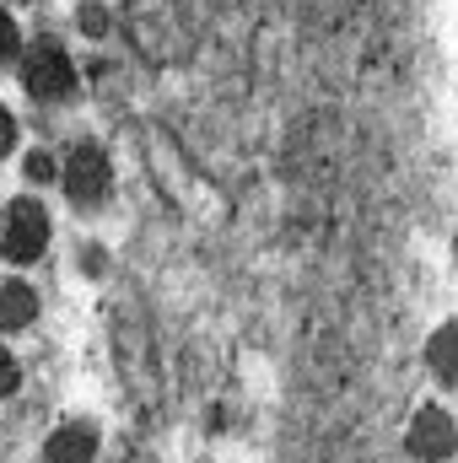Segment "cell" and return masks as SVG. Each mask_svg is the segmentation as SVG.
<instances>
[{
  "label": "cell",
  "instance_id": "2",
  "mask_svg": "<svg viewBox=\"0 0 458 463\" xmlns=\"http://www.w3.org/2000/svg\"><path fill=\"white\" fill-rule=\"evenodd\" d=\"M22 87H27V98H38V103H65V98L76 92V65H71V54H65L54 38L27 43V54H22Z\"/></svg>",
  "mask_w": 458,
  "mask_h": 463
},
{
  "label": "cell",
  "instance_id": "10",
  "mask_svg": "<svg viewBox=\"0 0 458 463\" xmlns=\"http://www.w3.org/2000/svg\"><path fill=\"white\" fill-rule=\"evenodd\" d=\"M16 49H22V33H16L11 11L0 5V65H11V60H16Z\"/></svg>",
  "mask_w": 458,
  "mask_h": 463
},
{
  "label": "cell",
  "instance_id": "13",
  "mask_svg": "<svg viewBox=\"0 0 458 463\" xmlns=\"http://www.w3.org/2000/svg\"><path fill=\"white\" fill-rule=\"evenodd\" d=\"M11 146H16V118L5 114V109H0V156H5Z\"/></svg>",
  "mask_w": 458,
  "mask_h": 463
},
{
  "label": "cell",
  "instance_id": "11",
  "mask_svg": "<svg viewBox=\"0 0 458 463\" xmlns=\"http://www.w3.org/2000/svg\"><path fill=\"white\" fill-rule=\"evenodd\" d=\"M16 388H22V361L11 350H0V399H11Z\"/></svg>",
  "mask_w": 458,
  "mask_h": 463
},
{
  "label": "cell",
  "instance_id": "8",
  "mask_svg": "<svg viewBox=\"0 0 458 463\" xmlns=\"http://www.w3.org/2000/svg\"><path fill=\"white\" fill-rule=\"evenodd\" d=\"M426 366H432L437 383L458 388V324H443V329L426 340Z\"/></svg>",
  "mask_w": 458,
  "mask_h": 463
},
{
  "label": "cell",
  "instance_id": "1",
  "mask_svg": "<svg viewBox=\"0 0 458 463\" xmlns=\"http://www.w3.org/2000/svg\"><path fill=\"white\" fill-rule=\"evenodd\" d=\"M124 27H129L135 49L157 65L189 60V49H195V16L184 0H124Z\"/></svg>",
  "mask_w": 458,
  "mask_h": 463
},
{
  "label": "cell",
  "instance_id": "12",
  "mask_svg": "<svg viewBox=\"0 0 458 463\" xmlns=\"http://www.w3.org/2000/svg\"><path fill=\"white\" fill-rule=\"evenodd\" d=\"M54 178V162L43 151H27V184H49Z\"/></svg>",
  "mask_w": 458,
  "mask_h": 463
},
{
  "label": "cell",
  "instance_id": "9",
  "mask_svg": "<svg viewBox=\"0 0 458 463\" xmlns=\"http://www.w3.org/2000/svg\"><path fill=\"white\" fill-rule=\"evenodd\" d=\"M76 27H81L87 38H109V33H114V11H109L103 0H81V5H76Z\"/></svg>",
  "mask_w": 458,
  "mask_h": 463
},
{
  "label": "cell",
  "instance_id": "3",
  "mask_svg": "<svg viewBox=\"0 0 458 463\" xmlns=\"http://www.w3.org/2000/svg\"><path fill=\"white\" fill-rule=\"evenodd\" d=\"M60 184H65L71 205H81V211H98V205L109 200V189H114V167H109V151H103V146H92V140H76V146L65 151Z\"/></svg>",
  "mask_w": 458,
  "mask_h": 463
},
{
  "label": "cell",
  "instance_id": "4",
  "mask_svg": "<svg viewBox=\"0 0 458 463\" xmlns=\"http://www.w3.org/2000/svg\"><path fill=\"white\" fill-rule=\"evenodd\" d=\"M43 248H49V211H43L33 194L11 200V205H5V222H0V253H5L11 264H38Z\"/></svg>",
  "mask_w": 458,
  "mask_h": 463
},
{
  "label": "cell",
  "instance_id": "7",
  "mask_svg": "<svg viewBox=\"0 0 458 463\" xmlns=\"http://www.w3.org/2000/svg\"><path fill=\"white\" fill-rule=\"evenodd\" d=\"M38 318V291L27 280H0V329L16 335Z\"/></svg>",
  "mask_w": 458,
  "mask_h": 463
},
{
  "label": "cell",
  "instance_id": "5",
  "mask_svg": "<svg viewBox=\"0 0 458 463\" xmlns=\"http://www.w3.org/2000/svg\"><path fill=\"white\" fill-rule=\"evenodd\" d=\"M405 448H410V458H415V463H443V458H453V448H458L453 415H448L443 404H421V410H415V420H410V437H405Z\"/></svg>",
  "mask_w": 458,
  "mask_h": 463
},
{
  "label": "cell",
  "instance_id": "6",
  "mask_svg": "<svg viewBox=\"0 0 458 463\" xmlns=\"http://www.w3.org/2000/svg\"><path fill=\"white\" fill-rule=\"evenodd\" d=\"M98 458V426L92 420H60L43 442V463H92Z\"/></svg>",
  "mask_w": 458,
  "mask_h": 463
}]
</instances>
